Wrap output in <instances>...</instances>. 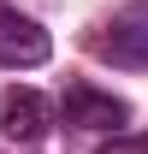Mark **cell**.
Segmentation results:
<instances>
[{"mask_svg": "<svg viewBox=\"0 0 148 154\" xmlns=\"http://www.w3.org/2000/svg\"><path fill=\"white\" fill-rule=\"evenodd\" d=\"M101 154H148V131H136V136H107V142H101Z\"/></svg>", "mask_w": 148, "mask_h": 154, "instance_id": "5", "label": "cell"}, {"mask_svg": "<svg viewBox=\"0 0 148 154\" xmlns=\"http://www.w3.org/2000/svg\"><path fill=\"white\" fill-rule=\"evenodd\" d=\"M54 54V36L42 30L30 12H18L12 0H0V65L6 71H36Z\"/></svg>", "mask_w": 148, "mask_h": 154, "instance_id": "4", "label": "cell"}, {"mask_svg": "<svg viewBox=\"0 0 148 154\" xmlns=\"http://www.w3.org/2000/svg\"><path fill=\"white\" fill-rule=\"evenodd\" d=\"M54 131V101L42 95V89H6L0 95V136L12 142V148H42Z\"/></svg>", "mask_w": 148, "mask_h": 154, "instance_id": "3", "label": "cell"}, {"mask_svg": "<svg viewBox=\"0 0 148 154\" xmlns=\"http://www.w3.org/2000/svg\"><path fill=\"white\" fill-rule=\"evenodd\" d=\"M59 119H65L71 131L125 136V125H130V107H125L119 95H107V89L83 83V77H71V83H65V95H59Z\"/></svg>", "mask_w": 148, "mask_h": 154, "instance_id": "2", "label": "cell"}, {"mask_svg": "<svg viewBox=\"0 0 148 154\" xmlns=\"http://www.w3.org/2000/svg\"><path fill=\"white\" fill-rule=\"evenodd\" d=\"M89 48H95V59H107L119 71H148V0L119 6L101 24V36H89Z\"/></svg>", "mask_w": 148, "mask_h": 154, "instance_id": "1", "label": "cell"}]
</instances>
